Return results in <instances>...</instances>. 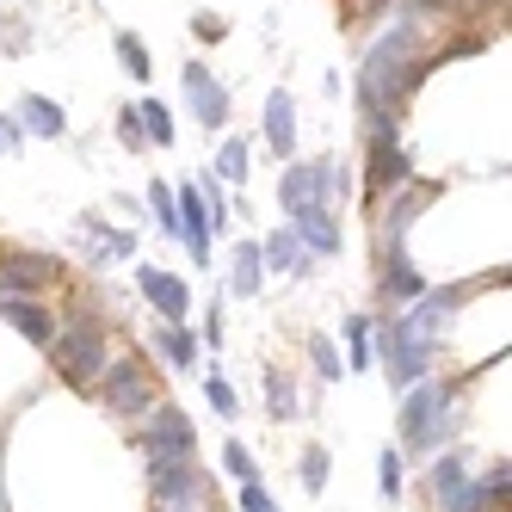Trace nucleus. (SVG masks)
I'll return each instance as SVG.
<instances>
[{
    "label": "nucleus",
    "mask_w": 512,
    "mask_h": 512,
    "mask_svg": "<svg viewBox=\"0 0 512 512\" xmlns=\"http://www.w3.org/2000/svg\"><path fill=\"white\" fill-rule=\"evenodd\" d=\"M56 364H62V377L68 383H93L99 371H105V327L99 321H68V327H56Z\"/></svg>",
    "instance_id": "obj_1"
},
{
    "label": "nucleus",
    "mask_w": 512,
    "mask_h": 512,
    "mask_svg": "<svg viewBox=\"0 0 512 512\" xmlns=\"http://www.w3.org/2000/svg\"><path fill=\"white\" fill-rule=\"evenodd\" d=\"M451 389L445 383H420L408 401H401V438H408L414 451H426V445H438V432L451 426Z\"/></svg>",
    "instance_id": "obj_2"
},
{
    "label": "nucleus",
    "mask_w": 512,
    "mask_h": 512,
    "mask_svg": "<svg viewBox=\"0 0 512 512\" xmlns=\"http://www.w3.org/2000/svg\"><path fill=\"white\" fill-rule=\"evenodd\" d=\"M155 420H149V432H142V451H149V469H167V463H192V451H198V432H192V420L173 408H149Z\"/></svg>",
    "instance_id": "obj_3"
},
{
    "label": "nucleus",
    "mask_w": 512,
    "mask_h": 512,
    "mask_svg": "<svg viewBox=\"0 0 512 512\" xmlns=\"http://www.w3.org/2000/svg\"><path fill=\"white\" fill-rule=\"evenodd\" d=\"M99 401H105V414H149V408H155V383H149V371H142V358L105 364Z\"/></svg>",
    "instance_id": "obj_4"
},
{
    "label": "nucleus",
    "mask_w": 512,
    "mask_h": 512,
    "mask_svg": "<svg viewBox=\"0 0 512 512\" xmlns=\"http://www.w3.org/2000/svg\"><path fill=\"white\" fill-rule=\"evenodd\" d=\"M155 475V500L173 512V506H204L210 512V475L198 463H167V469H149Z\"/></svg>",
    "instance_id": "obj_5"
},
{
    "label": "nucleus",
    "mask_w": 512,
    "mask_h": 512,
    "mask_svg": "<svg viewBox=\"0 0 512 512\" xmlns=\"http://www.w3.org/2000/svg\"><path fill=\"white\" fill-rule=\"evenodd\" d=\"M432 494L445 500V512H482V494H475L463 457H438V469H432Z\"/></svg>",
    "instance_id": "obj_6"
},
{
    "label": "nucleus",
    "mask_w": 512,
    "mask_h": 512,
    "mask_svg": "<svg viewBox=\"0 0 512 512\" xmlns=\"http://www.w3.org/2000/svg\"><path fill=\"white\" fill-rule=\"evenodd\" d=\"M426 358H432V340H426V334H414V327L401 321L395 334H389V377H395V389H401V383H420Z\"/></svg>",
    "instance_id": "obj_7"
},
{
    "label": "nucleus",
    "mask_w": 512,
    "mask_h": 512,
    "mask_svg": "<svg viewBox=\"0 0 512 512\" xmlns=\"http://www.w3.org/2000/svg\"><path fill=\"white\" fill-rule=\"evenodd\" d=\"M142 290H149V303L167 315V327H179V321H186L192 297H186V284H179V278H167V272H155V266H142Z\"/></svg>",
    "instance_id": "obj_8"
},
{
    "label": "nucleus",
    "mask_w": 512,
    "mask_h": 512,
    "mask_svg": "<svg viewBox=\"0 0 512 512\" xmlns=\"http://www.w3.org/2000/svg\"><path fill=\"white\" fill-rule=\"evenodd\" d=\"M7 321L19 327L31 346H50V340H56V315H50L44 303H31V297H7Z\"/></svg>",
    "instance_id": "obj_9"
},
{
    "label": "nucleus",
    "mask_w": 512,
    "mask_h": 512,
    "mask_svg": "<svg viewBox=\"0 0 512 512\" xmlns=\"http://www.w3.org/2000/svg\"><path fill=\"white\" fill-rule=\"evenodd\" d=\"M186 99H192L198 124H223L229 118V99H223V87H216L204 68H186Z\"/></svg>",
    "instance_id": "obj_10"
},
{
    "label": "nucleus",
    "mask_w": 512,
    "mask_h": 512,
    "mask_svg": "<svg viewBox=\"0 0 512 512\" xmlns=\"http://www.w3.org/2000/svg\"><path fill=\"white\" fill-rule=\"evenodd\" d=\"M321 192H327V167H290V173H284V204H290V210L321 204Z\"/></svg>",
    "instance_id": "obj_11"
},
{
    "label": "nucleus",
    "mask_w": 512,
    "mask_h": 512,
    "mask_svg": "<svg viewBox=\"0 0 512 512\" xmlns=\"http://www.w3.org/2000/svg\"><path fill=\"white\" fill-rule=\"evenodd\" d=\"M290 216H297V229H290V235H297V241H309L315 253H334V247H340V229L327 223V210H321V204H309V210H290Z\"/></svg>",
    "instance_id": "obj_12"
},
{
    "label": "nucleus",
    "mask_w": 512,
    "mask_h": 512,
    "mask_svg": "<svg viewBox=\"0 0 512 512\" xmlns=\"http://www.w3.org/2000/svg\"><path fill=\"white\" fill-rule=\"evenodd\" d=\"M50 278H56V266L50 260H31V253H19V260L0 266V290H44Z\"/></svg>",
    "instance_id": "obj_13"
},
{
    "label": "nucleus",
    "mask_w": 512,
    "mask_h": 512,
    "mask_svg": "<svg viewBox=\"0 0 512 512\" xmlns=\"http://www.w3.org/2000/svg\"><path fill=\"white\" fill-rule=\"evenodd\" d=\"M266 142H272L278 155L297 149V124H290V93H272V99H266Z\"/></svg>",
    "instance_id": "obj_14"
},
{
    "label": "nucleus",
    "mask_w": 512,
    "mask_h": 512,
    "mask_svg": "<svg viewBox=\"0 0 512 512\" xmlns=\"http://www.w3.org/2000/svg\"><path fill=\"white\" fill-rule=\"evenodd\" d=\"M19 112H25V124L38 130V136H62V105H50V99H19Z\"/></svg>",
    "instance_id": "obj_15"
},
{
    "label": "nucleus",
    "mask_w": 512,
    "mask_h": 512,
    "mask_svg": "<svg viewBox=\"0 0 512 512\" xmlns=\"http://www.w3.org/2000/svg\"><path fill=\"white\" fill-rule=\"evenodd\" d=\"M260 266H266V253L253 247V241H241V253H235V290H241V297L260 290Z\"/></svg>",
    "instance_id": "obj_16"
},
{
    "label": "nucleus",
    "mask_w": 512,
    "mask_h": 512,
    "mask_svg": "<svg viewBox=\"0 0 512 512\" xmlns=\"http://www.w3.org/2000/svg\"><path fill=\"white\" fill-rule=\"evenodd\" d=\"M346 358H352V371H364V364H371V327H364V315L346 321Z\"/></svg>",
    "instance_id": "obj_17"
},
{
    "label": "nucleus",
    "mask_w": 512,
    "mask_h": 512,
    "mask_svg": "<svg viewBox=\"0 0 512 512\" xmlns=\"http://www.w3.org/2000/svg\"><path fill=\"white\" fill-rule=\"evenodd\" d=\"M389 290H395V297H426V278L408 260H389Z\"/></svg>",
    "instance_id": "obj_18"
},
{
    "label": "nucleus",
    "mask_w": 512,
    "mask_h": 512,
    "mask_svg": "<svg viewBox=\"0 0 512 512\" xmlns=\"http://www.w3.org/2000/svg\"><path fill=\"white\" fill-rule=\"evenodd\" d=\"M297 475H303V488H309V494H321V488H327V451H321V445H309Z\"/></svg>",
    "instance_id": "obj_19"
},
{
    "label": "nucleus",
    "mask_w": 512,
    "mask_h": 512,
    "mask_svg": "<svg viewBox=\"0 0 512 512\" xmlns=\"http://www.w3.org/2000/svg\"><path fill=\"white\" fill-rule=\"evenodd\" d=\"M155 346H161V358H167V364H192V340L179 334V327H161Z\"/></svg>",
    "instance_id": "obj_20"
},
{
    "label": "nucleus",
    "mask_w": 512,
    "mask_h": 512,
    "mask_svg": "<svg viewBox=\"0 0 512 512\" xmlns=\"http://www.w3.org/2000/svg\"><path fill=\"white\" fill-rule=\"evenodd\" d=\"M223 469L235 475V482H260V469H253V457H247V445H235V438H229V445H223Z\"/></svg>",
    "instance_id": "obj_21"
},
{
    "label": "nucleus",
    "mask_w": 512,
    "mask_h": 512,
    "mask_svg": "<svg viewBox=\"0 0 512 512\" xmlns=\"http://www.w3.org/2000/svg\"><path fill=\"white\" fill-rule=\"evenodd\" d=\"M377 488H383V500L401 494V451H383L377 457Z\"/></svg>",
    "instance_id": "obj_22"
},
{
    "label": "nucleus",
    "mask_w": 512,
    "mask_h": 512,
    "mask_svg": "<svg viewBox=\"0 0 512 512\" xmlns=\"http://www.w3.org/2000/svg\"><path fill=\"white\" fill-rule=\"evenodd\" d=\"M136 118H142V130H149L155 142H173V124H167V105H155V99H149V105H142Z\"/></svg>",
    "instance_id": "obj_23"
},
{
    "label": "nucleus",
    "mask_w": 512,
    "mask_h": 512,
    "mask_svg": "<svg viewBox=\"0 0 512 512\" xmlns=\"http://www.w3.org/2000/svg\"><path fill=\"white\" fill-rule=\"evenodd\" d=\"M260 253H272L278 266H303V253H297V235H272V241H266Z\"/></svg>",
    "instance_id": "obj_24"
},
{
    "label": "nucleus",
    "mask_w": 512,
    "mask_h": 512,
    "mask_svg": "<svg viewBox=\"0 0 512 512\" xmlns=\"http://www.w3.org/2000/svg\"><path fill=\"white\" fill-rule=\"evenodd\" d=\"M216 167H223V179H247V142H229Z\"/></svg>",
    "instance_id": "obj_25"
},
{
    "label": "nucleus",
    "mask_w": 512,
    "mask_h": 512,
    "mask_svg": "<svg viewBox=\"0 0 512 512\" xmlns=\"http://www.w3.org/2000/svg\"><path fill=\"white\" fill-rule=\"evenodd\" d=\"M241 512H278V506H272V494L260 482H241Z\"/></svg>",
    "instance_id": "obj_26"
},
{
    "label": "nucleus",
    "mask_w": 512,
    "mask_h": 512,
    "mask_svg": "<svg viewBox=\"0 0 512 512\" xmlns=\"http://www.w3.org/2000/svg\"><path fill=\"white\" fill-rule=\"evenodd\" d=\"M272 408H278V420H297V395H290L284 377H272Z\"/></svg>",
    "instance_id": "obj_27"
},
{
    "label": "nucleus",
    "mask_w": 512,
    "mask_h": 512,
    "mask_svg": "<svg viewBox=\"0 0 512 512\" xmlns=\"http://www.w3.org/2000/svg\"><path fill=\"white\" fill-rule=\"evenodd\" d=\"M118 56L130 62V75H136V81L149 75V56H142V44H136V38H118Z\"/></svg>",
    "instance_id": "obj_28"
},
{
    "label": "nucleus",
    "mask_w": 512,
    "mask_h": 512,
    "mask_svg": "<svg viewBox=\"0 0 512 512\" xmlns=\"http://www.w3.org/2000/svg\"><path fill=\"white\" fill-rule=\"evenodd\" d=\"M315 371H321V377H340V371H346V364L334 358V346H327V340H315Z\"/></svg>",
    "instance_id": "obj_29"
},
{
    "label": "nucleus",
    "mask_w": 512,
    "mask_h": 512,
    "mask_svg": "<svg viewBox=\"0 0 512 512\" xmlns=\"http://www.w3.org/2000/svg\"><path fill=\"white\" fill-rule=\"evenodd\" d=\"M149 198H155V216H161V229H179V216H173V192H167V186H155Z\"/></svg>",
    "instance_id": "obj_30"
},
{
    "label": "nucleus",
    "mask_w": 512,
    "mask_h": 512,
    "mask_svg": "<svg viewBox=\"0 0 512 512\" xmlns=\"http://www.w3.org/2000/svg\"><path fill=\"white\" fill-rule=\"evenodd\" d=\"M210 408H216V414H235V395H229L223 377H210Z\"/></svg>",
    "instance_id": "obj_31"
},
{
    "label": "nucleus",
    "mask_w": 512,
    "mask_h": 512,
    "mask_svg": "<svg viewBox=\"0 0 512 512\" xmlns=\"http://www.w3.org/2000/svg\"><path fill=\"white\" fill-rule=\"evenodd\" d=\"M173 512H204V506H173Z\"/></svg>",
    "instance_id": "obj_32"
}]
</instances>
